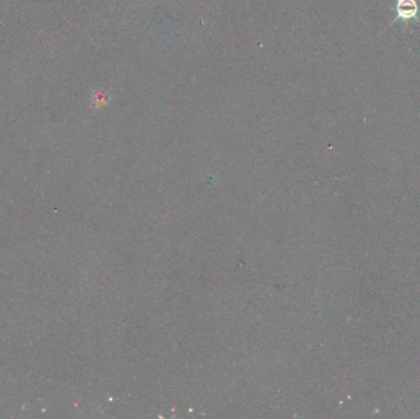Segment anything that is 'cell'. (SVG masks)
Instances as JSON below:
<instances>
[{"instance_id": "1", "label": "cell", "mask_w": 420, "mask_h": 419, "mask_svg": "<svg viewBox=\"0 0 420 419\" xmlns=\"http://www.w3.org/2000/svg\"><path fill=\"white\" fill-rule=\"evenodd\" d=\"M396 13L397 17L395 19V21H393V24L398 21V20H402L404 22H408V20H416V21H419V8L415 0H397Z\"/></svg>"}]
</instances>
